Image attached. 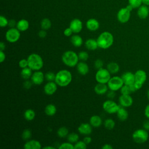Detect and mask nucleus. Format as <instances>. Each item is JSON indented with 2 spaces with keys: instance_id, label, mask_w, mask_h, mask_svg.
<instances>
[{
  "instance_id": "nucleus-49",
  "label": "nucleus",
  "mask_w": 149,
  "mask_h": 149,
  "mask_svg": "<svg viewBox=\"0 0 149 149\" xmlns=\"http://www.w3.org/2000/svg\"><path fill=\"white\" fill-rule=\"evenodd\" d=\"M47 35V31L45 30H44V29H41V30H40L38 33V36L40 38H45Z\"/></svg>"
},
{
  "instance_id": "nucleus-58",
  "label": "nucleus",
  "mask_w": 149,
  "mask_h": 149,
  "mask_svg": "<svg viewBox=\"0 0 149 149\" xmlns=\"http://www.w3.org/2000/svg\"><path fill=\"white\" fill-rule=\"evenodd\" d=\"M142 3L145 5H149V0H142Z\"/></svg>"
},
{
  "instance_id": "nucleus-59",
  "label": "nucleus",
  "mask_w": 149,
  "mask_h": 149,
  "mask_svg": "<svg viewBox=\"0 0 149 149\" xmlns=\"http://www.w3.org/2000/svg\"><path fill=\"white\" fill-rule=\"evenodd\" d=\"M147 97H148V98L149 99V90L147 91Z\"/></svg>"
},
{
  "instance_id": "nucleus-10",
  "label": "nucleus",
  "mask_w": 149,
  "mask_h": 149,
  "mask_svg": "<svg viewBox=\"0 0 149 149\" xmlns=\"http://www.w3.org/2000/svg\"><path fill=\"white\" fill-rule=\"evenodd\" d=\"M120 105L111 99L105 101L102 104L103 109L109 114L116 113Z\"/></svg>"
},
{
  "instance_id": "nucleus-57",
  "label": "nucleus",
  "mask_w": 149,
  "mask_h": 149,
  "mask_svg": "<svg viewBox=\"0 0 149 149\" xmlns=\"http://www.w3.org/2000/svg\"><path fill=\"white\" fill-rule=\"evenodd\" d=\"M44 149H55V148L53 146H45L43 147Z\"/></svg>"
},
{
  "instance_id": "nucleus-45",
  "label": "nucleus",
  "mask_w": 149,
  "mask_h": 149,
  "mask_svg": "<svg viewBox=\"0 0 149 149\" xmlns=\"http://www.w3.org/2000/svg\"><path fill=\"white\" fill-rule=\"evenodd\" d=\"M19 66L21 68H25L28 66V62L27 59H22L19 62Z\"/></svg>"
},
{
  "instance_id": "nucleus-47",
  "label": "nucleus",
  "mask_w": 149,
  "mask_h": 149,
  "mask_svg": "<svg viewBox=\"0 0 149 149\" xmlns=\"http://www.w3.org/2000/svg\"><path fill=\"white\" fill-rule=\"evenodd\" d=\"M73 33V32L72 30L69 27L66 28V29H65L64 30V31H63V34H64V36H65L66 37H70V36H72Z\"/></svg>"
},
{
  "instance_id": "nucleus-50",
  "label": "nucleus",
  "mask_w": 149,
  "mask_h": 149,
  "mask_svg": "<svg viewBox=\"0 0 149 149\" xmlns=\"http://www.w3.org/2000/svg\"><path fill=\"white\" fill-rule=\"evenodd\" d=\"M83 140L84 141V143L86 144H89L90 143H91V141H92V139L91 138V137H90L88 135H86L84 136V137L83 138Z\"/></svg>"
},
{
  "instance_id": "nucleus-40",
  "label": "nucleus",
  "mask_w": 149,
  "mask_h": 149,
  "mask_svg": "<svg viewBox=\"0 0 149 149\" xmlns=\"http://www.w3.org/2000/svg\"><path fill=\"white\" fill-rule=\"evenodd\" d=\"M87 146L83 140H79L74 144V149H86Z\"/></svg>"
},
{
  "instance_id": "nucleus-26",
  "label": "nucleus",
  "mask_w": 149,
  "mask_h": 149,
  "mask_svg": "<svg viewBox=\"0 0 149 149\" xmlns=\"http://www.w3.org/2000/svg\"><path fill=\"white\" fill-rule=\"evenodd\" d=\"M70 42L75 47H80L83 44L82 37L78 34H74L70 37Z\"/></svg>"
},
{
  "instance_id": "nucleus-34",
  "label": "nucleus",
  "mask_w": 149,
  "mask_h": 149,
  "mask_svg": "<svg viewBox=\"0 0 149 149\" xmlns=\"http://www.w3.org/2000/svg\"><path fill=\"white\" fill-rule=\"evenodd\" d=\"M67 139H68V141L71 143H75L77 141H78L79 140V136L77 133H69V134L67 136Z\"/></svg>"
},
{
  "instance_id": "nucleus-38",
  "label": "nucleus",
  "mask_w": 149,
  "mask_h": 149,
  "mask_svg": "<svg viewBox=\"0 0 149 149\" xmlns=\"http://www.w3.org/2000/svg\"><path fill=\"white\" fill-rule=\"evenodd\" d=\"M77 54H78L79 60H80L81 61H86L89 58L88 53L87 51H81Z\"/></svg>"
},
{
  "instance_id": "nucleus-23",
  "label": "nucleus",
  "mask_w": 149,
  "mask_h": 149,
  "mask_svg": "<svg viewBox=\"0 0 149 149\" xmlns=\"http://www.w3.org/2000/svg\"><path fill=\"white\" fill-rule=\"evenodd\" d=\"M89 123L93 127L97 128L101 126L102 123V120L99 115H94L90 117Z\"/></svg>"
},
{
  "instance_id": "nucleus-24",
  "label": "nucleus",
  "mask_w": 149,
  "mask_h": 149,
  "mask_svg": "<svg viewBox=\"0 0 149 149\" xmlns=\"http://www.w3.org/2000/svg\"><path fill=\"white\" fill-rule=\"evenodd\" d=\"M137 15L139 18L141 19H144L147 18L149 14V9L147 5H141L138 8L137 10Z\"/></svg>"
},
{
  "instance_id": "nucleus-33",
  "label": "nucleus",
  "mask_w": 149,
  "mask_h": 149,
  "mask_svg": "<svg viewBox=\"0 0 149 149\" xmlns=\"http://www.w3.org/2000/svg\"><path fill=\"white\" fill-rule=\"evenodd\" d=\"M52 23L51 20L48 18H44L41 20L40 22V26L41 29H44L45 30H47L49 29L51 27Z\"/></svg>"
},
{
  "instance_id": "nucleus-1",
  "label": "nucleus",
  "mask_w": 149,
  "mask_h": 149,
  "mask_svg": "<svg viewBox=\"0 0 149 149\" xmlns=\"http://www.w3.org/2000/svg\"><path fill=\"white\" fill-rule=\"evenodd\" d=\"M72 80L71 72L66 69H62L56 73L55 82L58 86L66 87L69 85Z\"/></svg>"
},
{
  "instance_id": "nucleus-29",
  "label": "nucleus",
  "mask_w": 149,
  "mask_h": 149,
  "mask_svg": "<svg viewBox=\"0 0 149 149\" xmlns=\"http://www.w3.org/2000/svg\"><path fill=\"white\" fill-rule=\"evenodd\" d=\"M33 70L30 68L29 66L25 68H23L21 70L20 72V76L22 77V79H23L24 80H27L31 78V75L33 74Z\"/></svg>"
},
{
  "instance_id": "nucleus-41",
  "label": "nucleus",
  "mask_w": 149,
  "mask_h": 149,
  "mask_svg": "<svg viewBox=\"0 0 149 149\" xmlns=\"http://www.w3.org/2000/svg\"><path fill=\"white\" fill-rule=\"evenodd\" d=\"M58 148L59 149H74V144L69 141L64 142L61 144Z\"/></svg>"
},
{
  "instance_id": "nucleus-28",
  "label": "nucleus",
  "mask_w": 149,
  "mask_h": 149,
  "mask_svg": "<svg viewBox=\"0 0 149 149\" xmlns=\"http://www.w3.org/2000/svg\"><path fill=\"white\" fill-rule=\"evenodd\" d=\"M56 107L55 105L52 104H49L45 107L44 112L49 116H52L56 113Z\"/></svg>"
},
{
  "instance_id": "nucleus-32",
  "label": "nucleus",
  "mask_w": 149,
  "mask_h": 149,
  "mask_svg": "<svg viewBox=\"0 0 149 149\" xmlns=\"http://www.w3.org/2000/svg\"><path fill=\"white\" fill-rule=\"evenodd\" d=\"M57 135L59 137L65 138L69 134V130L65 126H62L59 127L57 130Z\"/></svg>"
},
{
  "instance_id": "nucleus-35",
  "label": "nucleus",
  "mask_w": 149,
  "mask_h": 149,
  "mask_svg": "<svg viewBox=\"0 0 149 149\" xmlns=\"http://www.w3.org/2000/svg\"><path fill=\"white\" fill-rule=\"evenodd\" d=\"M104 126L107 129L112 130L115 126V122L112 119L108 118L105 120L104 122Z\"/></svg>"
},
{
  "instance_id": "nucleus-15",
  "label": "nucleus",
  "mask_w": 149,
  "mask_h": 149,
  "mask_svg": "<svg viewBox=\"0 0 149 149\" xmlns=\"http://www.w3.org/2000/svg\"><path fill=\"white\" fill-rule=\"evenodd\" d=\"M69 27L72 30L73 33H80L83 29V23L79 19H73L70 23Z\"/></svg>"
},
{
  "instance_id": "nucleus-9",
  "label": "nucleus",
  "mask_w": 149,
  "mask_h": 149,
  "mask_svg": "<svg viewBox=\"0 0 149 149\" xmlns=\"http://www.w3.org/2000/svg\"><path fill=\"white\" fill-rule=\"evenodd\" d=\"M20 37V31L15 27L9 29L5 33L6 40L10 43L17 42Z\"/></svg>"
},
{
  "instance_id": "nucleus-4",
  "label": "nucleus",
  "mask_w": 149,
  "mask_h": 149,
  "mask_svg": "<svg viewBox=\"0 0 149 149\" xmlns=\"http://www.w3.org/2000/svg\"><path fill=\"white\" fill-rule=\"evenodd\" d=\"M27 59L28 62V66L33 71L40 70L43 67V59L39 54L32 53L28 56Z\"/></svg>"
},
{
  "instance_id": "nucleus-31",
  "label": "nucleus",
  "mask_w": 149,
  "mask_h": 149,
  "mask_svg": "<svg viewBox=\"0 0 149 149\" xmlns=\"http://www.w3.org/2000/svg\"><path fill=\"white\" fill-rule=\"evenodd\" d=\"M23 116L26 120L28 121H31L35 118L36 112L32 109H27L24 112Z\"/></svg>"
},
{
  "instance_id": "nucleus-27",
  "label": "nucleus",
  "mask_w": 149,
  "mask_h": 149,
  "mask_svg": "<svg viewBox=\"0 0 149 149\" xmlns=\"http://www.w3.org/2000/svg\"><path fill=\"white\" fill-rule=\"evenodd\" d=\"M16 27L20 31H25L29 27V22L26 19H20L17 22Z\"/></svg>"
},
{
  "instance_id": "nucleus-55",
  "label": "nucleus",
  "mask_w": 149,
  "mask_h": 149,
  "mask_svg": "<svg viewBox=\"0 0 149 149\" xmlns=\"http://www.w3.org/2000/svg\"><path fill=\"white\" fill-rule=\"evenodd\" d=\"M102 149H112L113 147L109 144H105L104 146H102Z\"/></svg>"
},
{
  "instance_id": "nucleus-18",
  "label": "nucleus",
  "mask_w": 149,
  "mask_h": 149,
  "mask_svg": "<svg viewBox=\"0 0 149 149\" xmlns=\"http://www.w3.org/2000/svg\"><path fill=\"white\" fill-rule=\"evenodd\" d=\"M86 26L88 30L91 31H95L99 29L100 23L97 19L91 18L86 22Z\"/></svg>"
},
{
  "instance_id": "nucleus-43",
  "label": "nucleus",
  "mask_w": 149,
  "mask_h": 149,
  "mask_svg": "<svg viewBox=\"0 0 149 149\" xmlns=\"http://www.w3.org/2000/svg\"><path fill=\"white\" fill-rule=\"evenodd\" d=\"M9 20L3 16L1 15L0 16V26L1 27H5L8 26Z\"/></svg>"
},
{
  "instance_id": "nucleus-54",
  "label": "nucleus",
  "mask_w": 149,
  "mask_h": 149,
  "mask_svg": "<svg viewBox=\"0 0 149 149\" xmlns=\"http://www.w3.org/2000/svg\"><path fill=\"white\" fill-rule=\"evenodd\" d=\"M144 115L147 119H149V104H148L144 109Z\"/></svg>"
},
{
  "instance_id": "nucleus-21",
  "label": "nucleus",
  "mask_w": 149,
  "mask_h": 149,
  "mask_svg": "<svg viewBox=\"0 0 149 149\" xmlns=\"http://www.w3.org/2000/svg\"><path fill=\"white\" fill-rule=\"evenodd\" d=\"M108 87L107 84L97 83L94 88L95 93L98 95H104L108 91Z\"/></svg>"
},
{
  "instance_id": "nucleus-19",
  "label": "nucleus",
  "mask_w": 149,
  "mask_h": 149,
  "mask_svg": "<svg viewBox=\"0 0 149 149\" xmlns=\"http://www.w3.org/2000/svg\"><path fill=\"white\" fill-rule=\"evenodd\" d=\"M77 72L81 75H86L89 72V67L85 61H80L76 65Z\"/></svg>"
},
{
  "instance_id": "nucleus-14",
  "label": "nucleus",
  "mask_w": 149,
  "mask_h": 149,
  "mask_svg": "<svg viewBox=\"0 0 149 149\" xmlns=\"http://www.w3.org/2000/svg\"><path fill=\"white\" fill-rule=\"evenodd\" d=\"M58 85L54 81H48L44 86V92L48 95H53L57 90Z\"/></svg>"
},
{
  "instance_id": "nucleus-52",
  "label": "nucleus",
  "mask_w": 149,
  "mask_h": 149,
  "mask_svg": "<svg viewBox=\"0 0 149 149\" xmlns=\"http://www.w3.org/2000/svg\"><path fill=\"white\" fill-rule=\"evenodd\" d=\"M143 129L149 131V120H145L143 123Z\"/></svg>"
},
{
  "instance_id": "nucleus-17",
  "label": "nucleus",
  "mask_w": 149,
  "mask_h": 149,
  "mask_svg": "<svg viewBox=\"0 0 149 149\" xmlns=\"http://www.w3.org/2000/svg\"><path fill=\"white\" fill-rule=\"evenodd\" d=\"M124 84L130 85L134 83V73L130 72H126L123 73L121 76Z\"/></svg>"
},
{
  "instance_id": "nucleus-48",
  "label": "nucleus",
  "mask_w": 149,
  "mask_h": 149,
  "mask_svg": "<svg viewBox=\"0 0 149 149\" xmlns=\"http://www.w3.org/2000/svg\"><path fill=\"white\" fill-rule=\"evenodd\" d=\"M106 94H107V97H108L109 99H111V100L113 99V98L115 97V95H116L115 91H113V90H109V91H108Z\"/></svg>"
},
{
  "instance_id": "nucleus-7",
  "label": "nucleus",
  "mask_w": 149,
  "mask_h": 149,
  "mask_svg": "<svg viewBox=\"0 0 149 149\" xmlns=\"http://www.w3.org/2000/svg\"><path fill=\"white\" fill-rule=\"evenodd\" d=\"M123 85L124 83L122 77L118 76H114L111 77L107 83V86L109 90L115 91L120 90V89Z\"/></svg>"
},
{
  "instance_id": "nucleus-36",
  "label": "nucleus",
  "mask_w": 149,
  "mask_h": 149,
  "mask_svg": "<svg viewBox=\"0 0 149 149\" xmlns=\"http://www.w3.org/2000/svg\"><path fill=\"white\" fill-rule=\"evenodd\" d=\"M31 137V132L30 129H26L23 131L22 133V138L23 140L25 141H27L30 140Z\"/></svg>"
},
{
  "instance_id": "nucleus-5",
  "label": "nucleus",
  "mask_w": 149,
  "mask_h": 149,
  "mask_svg": "<svg viewBox=\"0 0 149 149\" xmlns=\"http://www.w3.org/2000/svg\"><path fill=\"white\" fill-rule=\"evenodd\" d=\"M132 139L135 143L143 144L146 142L148 139V131L144 129H137L133 133Z\"/></svg>"
},
{
  "instance_id": "nucleus-30",
  "label": "nucleus",
  "mask_w": 149,
  "mask_h": 149,
  "mask_svg": "<svg viewBox=\"0 0 149 149\" xmlns=\"http://www.w3.org/2000/svg\"><path fill=\"white\" fill-rule=\"evenodd\" d=\"M107 69L111 74H115L119 71L120 67L119 64L116 62H111L107 65Z\"/></svg>"
},
{
  "instance_id": "nucleus-11",
  "label": "nucleus",
  "mask_w": 149,
  "mask_h": 149,
  "mask_svg": "<svg viewBox=\"0 0 149 149\" xmlns=\"http://www.w3.org/2000/svg\"><path fill=\"white\" fill-rule=\"evenodd\" d=\"M130 12L126 7L121 8L117 13L118 20L121 23H127L130 17Z\"/></svg>"
},
{
  "instance_id": "nucleus-13",
  "label": "nucleus",
  "mask_w": 149,
  "mask_h": 149,
  "mask_svg": "<svg viewBox=\"0 0 149 149\" xmlns=\"http://www.w3.org/2000/svg\"><path fill=\"white\" fill-rule=\"evenodd\" d=\"M119 105L125 108L129 107L132 105L133 100L130 94H121L119 97Z\"/></svg>"
},
{
  "instance_id": "nucleus-42",
  "label": "nucleus",
  "mask_w": 149,
  "mask_h": 149,
  "mask_svg": "<svg viewBox=\"0 0 149 149\" xmlns=\"http://www.w3.org/2000/svg\"><path fill=\"white\" fill-rule=\"evenodd\" d=\"M129 5H130L133 8H139L142 3V0H128Z\"/></svg>"
},
{
  "instance_id": "nucleus-8",
  "label": "nucleus",
  "mask_w": 149,
  "mask_h": 149,
  "mask_svg": "<svg viewBox=\"0 0 149 149\" xmlns=\"http://www.w3.org/2000/svg\"><path fill=\"white\" fill-rule=\"evenodd\" d=\"M134 78L135 81L134 83V85L136 88V90L140 89L143 84L147 80V73L146 72L141 69L137 70L134 73Z\"/></svg>"
},
{
  "instance_id": "nucleus-46",
  "label": "nucleus",
  "mask_w": 149,
  "mask_h": 149,
  "mask_svg": "<svg viewBox=\"0 0 149 149\" xmlns=\"http://www.w3.org/2000/svg\"><path fill=\"white\" fill-rule=\"evenodd\" d=\"M33 84V83L31 80H29V79L24 80V81L23 83V86L26 89H30L31 87Z\"/></svg>"
},
{
  "instance_id": "nucleus-12",
  "label": "nucleus",
  "mask_w": 149,
  "mask_h": 149,
  "mask_svg": "<svg viewBox=\"0 0 149 149\" xmlns=\"http://www.w3.org/2000/svg\"><path fill=\"white\" fill-rule=\"evenodd\" d=\"M30 80L33 84L41 85L45 80V74L40 70H36L33 73Z\"/></svg>"
},
{
  "instance_id": "nucleus-51",
  "label": "nucleus",
  "mask_w": 149,
  "mask_h": 149,
  "mask_svg": "<svg viewBox=\"0 0 149 149\" xmlns=\"http://www.w3.org/2000/svg\"><path fill=\"white\" fill-rule=\"evenodd\" d=\"M6 58V55L3 51L0 50V62L2 63L5 61Z\"/></svg>"
},
{
  "instance_id": "nucleus-44",
  "label": "nucleus",
  "mask_w": 149,
  "mask_h": 149,
  "mask_svg": "<svg viewBox=\"0 0 149 149\" xmlns=\"http://www.w3.org/2000/svg\"><path fill=\"white\" fill-rule=\"evenodd\" d=\"M103 65H104V62H103L102 60H101L100 59H97L94 62V67L97 70L100 69L101 68H102Z\"/></svg>"
},
{
  "instance_id": "nucleus-20",
  "label": "nucleus",
  "mask_w": 149,
  "mask_h": 149,
  "mask_svg": "<svg viewBox=\"0 0 149 149\" xmlns=\"http://www.w3.org/2000/svg\"><path fill=\"white\" fill-rule=\"evenodd\" d=\"M23 147L25 149H40L41 144L38 140H29L24 143Z\"/></svg>"
},
{
  "instance_id": "nucleus-56",
  "label": "nucleus",
  "mask_w": 149,
  "mask_h": 149,
  "mask_svg": "<svg viewBox=\"0 0 149 149\" xmlns=\"http://www.w3.org/2000/svg\"><path fill=\"white\" fill-rule=\"evenodd\" d=\"M5 49V44L4 42L1 41L0 42V50L4 51Z\"/></svg>"
},
{
  "instance_id": "nucleus-25",
  "label": "nucleus",
  "mask_w": 149,
  "mask_h": 149,
  "mask_svg": "<svg viewBox=\"0 0 149 149\" xmlns=\"http://www.w3.org/2000/svg\"><path fill=\"white\" fill-rule=\"evenodd\" d=\"M84 45H85L86 48L87 49L90 50V51H94L98 48L97 40L93 39V38L87 39L85 41Z\"/></svg>"
},
{
  "instance_id": "nucleus-37",
  "label": "nucleus",
  "mask_w": 149,
  "mask_h": 149,
  "mask_svg": "<svg viewBox=\"0 0 149 149\" xmlns=\"http://www.w3.org/2000/svg\"><path fill=\"white\" fill-rule=\"evenodd\" d=\"M121 94H130L132 93L130 85L124 84L120 89Z\"/></svg>"
},
{
  "instance_id": "nucleus-6",
  "label": "nucleus",
  "mask_w": 149,
  "mask_h": 149,
  "mask_svg": "<svg viewBox=\"0 0 149 149\" xmlns=\"http://www.w3.org/2000/svg\"><path fill=\"white\" fill-rule=\"evenodd\" d=\"M111 77V73L107 69L101 68L98 69L95 74V79L97 83L107 84L108 81Z\"/></svg>"
},
{
  "instance_id": "nucleus-53",
  "label": "nucleus",
  "mask_w": 149,
  "mask_h": 149,
  "mask_svg": "<svg viewBox=\"0 0 149 149\" xmlns=\"http://www.w3.org/2000/svg\"><path fill=\"white\" fill-rule=\"evenodd\" d=\"M17 24V22L13 20V19H11L10 20H9V23H8V26L10 27V28H13L15 27V26H16Z\"/></svg>"
},
{
  "instance_id": "nucleus-16",
  "label": "nucleus",
  "mask_w": 149,
  "mask_h": 149,
  "mask_svg": "<svg viewBox=\"0 0 149 149\" xmlns=\"http://www.w3.org/2000/svg\"><path fill=\"white\" fill-rule=\"evenodd\" d=\"M92 126L90 123H82L77 127L79 133L83 135H89L92 132Z\"/></svg>"
},
{
  "instance_id": "nucleus-39",
  "label": "nucleus",
  "mask_w": 149,
  "mask_h": 149,
  "mask_svg": "<svg viewBox=\"0 0 149 149\" xmlns=\"http://www.w3.org/2000/svg\"><path fill=\"white\" fill-rule=\"evenodd\" d=\"M56 74L53 72H48L45 73V79L48 81H54L55 79Z\"/></svg>"
},
{
  "instance_id": "nucleus-2",
  "label": "nucleus",
  "mask_w": 149,
  "mask_h": 149,
  "mask_svg": "<svg viewBox=\"0 0 149 149\" xmlns=\"http://www.w3.org/2000/svg\"><path fill=\"white\" fill-rule=\"evenodd\" d=\"M98 48L106 49L110 48L113 43L114 38L112 33L109 31L101 33L97 38Z\"/></svg>"
},
{
  "instance_id": "nucleus-3",
  "label": "nucleus",
  "mask_w": 149,
  "mask_h": 149,
  "mask_svg": "<svg viewBox=\"0 0 149 149\" xmlns=\"http://www.w3.org/2000/svg\"><path fill=\"white\" fill-rule=\"evenodd\" d=\"M61 58L63 63L70 68L76 66L79 62L78 54L72 50H68L63 52Z\"/></svg>"
},
{
  "instance_id": "nucleus-22",
  "label": "nucleus",
  "mask_w": 149,
  "mask_h": 149,
  "mask_svg": "<svg viewBox=\"0 0 149 149\" xmlns=\"http://www.w3.org/2000/svg\"><path fill=\"white\" fill-rule=\"evenodd\" d=\"M116 113L118 119L122 122L125 121L128 118V116H129V113L125 109V107H122L120 105Z\"/></svg>"
}]
</instances>
